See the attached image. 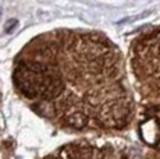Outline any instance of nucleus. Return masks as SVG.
<instances>
[{"instance_id":"f257e3e1","label":"nucleus","mask_w":160,"mask_h":159,"mask_svg":"<svg viewBox=\"0 0 160 159\" xmlns=\"http://www.w3.org/2000/svg\"><path fill=\"white\" fill-rule=\"evenodd\" d=\"M17 95L68 133H118L135 117L122 53L104 33L60 28L24 45L13 63Z\"/></svg>"},{"instance_id":"f03ea898","label":"nucleus","mask_w":160,"mask_h":159,"mask_svg":"<svg viewBox=\"0 0 160 159\" xmlns=\"http://www.w3.org/2000/svg\"><path fill=\"white\" fill-rule=\"evenodd\" d=\"M128 57L135 90L142 102L160 105V27L135 36Z\"/></svg>"},{"instance_id":"7ed1b4c3","label":"nucleus","mask_w":160,"mask_h":159,"mask_svg":"<svg viewBox=\"0 0 160 159\" xmlns=\"http://www.w3.org/2000/svg\"><path fill=\"white\" fill-rule=\"evenodd\" d=\"M43 159H159L156 155H146L143 158H132L122 154L112 144H98L92 141H74L58 146Z\"/></svg>"},{"instance_id":"20e7f679","label":"nucleus","mask_w":160,"mask_h":159,"mask_svg":"<svg viewBox=\"0 0 160 159\" xmlns=\"http://www.w3.org/2000/svg\"><path fill=\"white\" fill-rule=\"evenodd\" d=\"M138 131L143 144L160 154V105L142 103Z\"/></svg>"}]
</instances>
